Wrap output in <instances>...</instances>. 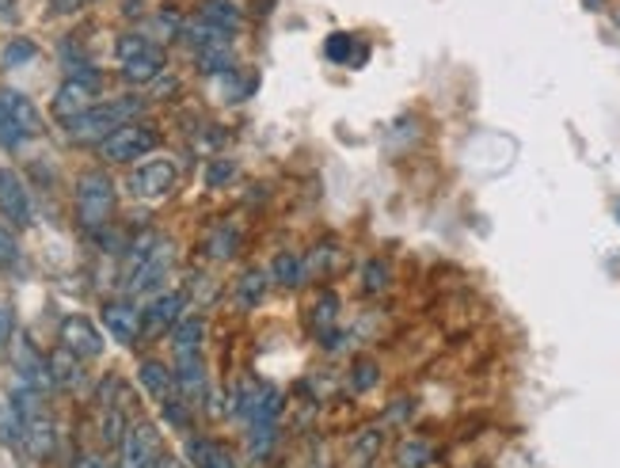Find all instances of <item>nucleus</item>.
<instances>
[{"instance_id":"41","label":"nucleus","mask_w":620,"mask_h":468,"mask_svg":"<svg viewBox=\"0 0 620 468\" xmlns=\"http://www.w3.org/2000/svg\"><path fill=\"white\" fill-rule=\"evenodd\" d=\"M617 221H620V199H617Z\"/></svg>"},{"instance_id":"31","label":"nucleus","mask_w":620,"mask_h":468,"mask_svg":"<svg viewBox=\"0 0 620 468\" xmlns=\"http://www.w3.org/2000/svg\"><path fill=\"white\" fill-rule=\"evenodd\" d=\"M28 134H23L20 126H16V119L4 111V103H0V149H8V153H20L23 145H28Z\"/></svg>"},{"instance_id":"33","label":"nucleus","mask_w":620,"mask_h":468,"mask_svg":"<svg viewBox=\"0 0 620 468\" xmlns=\"http://www.w3.org/2000/svg\"><path fill=\"white\" fill-rule=\"evenodd\" d=\"M236 180V161H225V156H217V161L206 164V187H225V183Z\"/></svg>"},{"instance_id":"29","label":"nucleus","mask_w":620,"mask_h":468,"mask_svg":"<svg viewBox=\"0 0 620 468\" xmlns=\"http://www.w3.org/2000/svg\"><path fill=\"white\" fill-rule=\"evenodd\" d=\"M380 381V366L374 358H354V366H350V374H347V385H350V393H374Z\"/></svg>"},{"instance_id":"35","label":"nucleus","mask_w":620,"mask_h":468,"mask_svg":"<svg viewBox=\"0 0 620 468\" xmlns=\"http://www.w3.org/2000/svg\"><path fill=\"white\" fill-rule=\"evenodd\" d=\"M244 77V69H228L225 73V92H228V100H247V95L255 92V77H247V81H241Z\"/></svg>"},{"instance_id":"21","label":"nucleus","mask_w":620,"mask_h":468,"mask_svg":"<svg viewBox=\"0 0 620 468\" xmlns=\"http://www.w3.org/2000/svg\"><path fill=\"white\" fill-rule=\"evenodd\" d=\"M156 408H161V423H164L167 430H172V435L187 438L191 430H194V415H199V411H194L180 393H172L167 400L156 404Z\"/></svg>"},{"instance_id":"1","label":"nucleus","mask_w":620,"mask_h":468,"mask_svg":"<svg viewBox=\"0 0 620 468\" xmlns=\"http://www.w3.org/2000/svg\"><path fill=\"white\" fill-rule=\"evenodd\" d=\"M172 267H175L172 241H164L156 233L138 236L126 248V263H122V289H126V297H138V294L156 297L167 286V278H172Z\"/></svg>"},{"instance_id":"42","label":"nucleus","mask_w":620,"mask_h":468,"mask_svg":"<svg viewBox=\"0 0 620 468\" xmlns=\"http://www.w3.org/2000/svg\"><path fill=\"white\" fill-rule=\"evenodd\" d=\"M313 468H327V465H313Z\"/></svg>"},{"instance_id":"39","label":"nucleus","mask_w":620,"mask_h":468,"mask_svg":"<svg viewBox=\"0 0 620 468\" xmlns=\"http://www.w3.org/2000/svg\"><path fill=\"white\" fill-rule=\"evenodd\" d=\"M77 4H84V0H54L58 12H69V8H77Z\"/></svg>"},{"instance_id":"4","label":"nucleus","mask_w":620,"mask_h":468,"mask_svg":"<svg viewBox=\"0 0 620 468\" xmlns=\"http://www.w3.org/2000/svg\"><path fill=\"white\" fill-rule=\"evenodd\" d=\"M282 411H286L282 388L260 381V377H244L233 388V396H228V419H241L244 427H252V423H278Z\"/></svg>"},{"instance_id":"24","label":"nucleus","mask_w":620,"mask_h":468,"mask_svg":"<svg viewBox=\"0 0 620 468\" xmlns=\"http://www.w3.org/2000/svg\"><path fill=\"white\" fill-rule=\"evenodd\" d=\"M50 377H54V388H84V362L58 347L50 355Z\"/></svg>"},{"instance_id":"34","label":"nucleus","mask_w":620,"mask_h":468,"mask_svg":"<svg viewBox=\"0 0 620 468\" xmlns=\"http://www.w3.org/2000/svg\"><path fill=\"white\" fill-rule=\"evenodd\" d=\"M362 286H366V294H380V289L388 286V263L385 260H369L366 275H362Z\"/></svg>"},{"instance_id":"26","label":"nucleus","mask_w":620,"mask_h":468,"mask_svg":"<svg viewBox=\"0 0 620 468\" xmlns=\"http://www.w3.org/2000/svg\"><path fill=\"white\" fill-rule=\"evenodd\" d=\"M434 461V446L427 438H404L396 446V468H427Z\"/></svg>"},{"instance_id":"40","label":"nucleus","mask_w":620,"mask_h":468,"mask_svg":"<svg viewBox=\"0 0 620 468\" xmlns=\"http://www.w3.org/2000/svg\"><path fill=\"white\" fill-rule=\"evenodd\" d=\"M12 16V0H0V20H8Z\"/></svg>"},{"instance_id":"16","label":"nucleus","mask_w":620,"mask_h":468,"mask_svg":"<svg viewBox=\"0 0 620 468\" xmlns=\"http://www.w3.org/2000/svg\"><path fill=\"white\" fill-rule=\"evenodd\" d=\"M194 23H202V28L225 34V39H233L236 31L244 28V16L241 8L233 4V0H202L199 12H194Z\"/></svg>"},{"instance_id":"14","label":"nucleus","mask_w":620,"mask_h":468,"mask_svg":"<svg viewBox=\"0 0 620 468\" xmlns=\"http://www.w3.org/2000/svg\"><path fill=\"white\" fill-rule=\"evenodd\" d=\"M12 362H16V377H20V385H28V388H34V393H42V396L54 393V377H50V355H42L39 347H31L28 335H20V339H16Z\"/></svg>"},{"instance_id":"37","label":"nucleus","mask_w":620,"mask_h":468,"mask_svg":"<svg viewBox=\"0 0 620 468\" xmlns=\"http://www.w3.org/2000/svg\"><path fill=\"white\" fill-rule=\"evenodd\" d=\"M12 339V313L8 308H0V343Z\"/></svg>"},{"instance_id":"27","label":"nucleus","mask_w":620,"mask_h":468,"mask_svg":"<svg viewBox=\"0 0 620 468\" xmlns=\"http://www.w3.org/2000/svg\"><path fill=\"white\" fill-rule=\"evenodd\" d=\"M335 324H339V297L327 289L313 308V328H316V335H321V343L327 339V335H335Z\"/></svg>"},{"instance_id":"2","label":"nucleus","mask_w":620,"mask_h":468,"mask_svg":"<svg viewBox=\"0 0 620 468\" xmlns=\"http://www.w3.org/2000/svg\"><path fill=\"white\" fill-rule=\"evenodd\" d=\"M73 210H77V225L88 236H100L111 225L114 210H119V187H114V180L103 167H88V172L77 175Z\"/></svg>"},{"instance_id":"10","label":"nucleus","mask_w":620,"mask_h":468,"mask_svg":"<svg viewBox=\"0 0 620 468\" xmlns=\"http://www.w3.org/2000/svg\"><path fill=\"white\" fill-rule=\"evenodd\" d=\"M58 343H61V350H69V355L81 358V362H95V358L103 355V350H108L100 324H95L92 316H84V313L61 316V324H58Z\"/></svg>"},{"instance_id":"30","label":"nucleus","mask_w":620,"mask_h":468,"mask_svg":"<svg viewBox=\"0 0 620 468\" xmlns=\"http://www.w3.org/2000/svg\"><path fill=\"white\" fill-rule=\"evenodd\" d=\"M23 267V252H20V241H16L12 228L0 221V271H20Z\"/></svg>"},{"instance_id":"19","label":"nucleus","mask_w":620,"mask_h":468,"mask_svg":"<svg viewBox=\"0 0 620 468\" xmlns=\"http://www.w3.org/2000/svg\"><path fill=\"white\" fill-rule=\"evenodd\" d=\"M241 252V228L228 225V221H221L206 233V241H202V255L214 263H228L233 255Z\"/></svg>"},{"instance_id":"20","label":"nucleus","mask_w":620,"mask_h":468,"mask_svg":"<svg viewBox=\"0 0 620 468\" xmlns=\"http://www.w3.org/2000/svg\"><path fill=\"white\" fill-rule=\"evenodd\" d=\"M380 449H385V427H362L358 435L350 438L347 468H374Z\"/></svg>"},{"instance_id":"6","label":"nucleus","mask_w":620,"mask_h":468,"mask_svg":"<svg viewBox=\"0 0 620 468\" xmlns=\"http://www.w3.org/2000/svg\"><path fill=\"white\" fill-rule=\"evenodd\" d=\"M175 187H180V161L175 156L153 153L145 161H138L126 175V191L138 202H164Z\"/></svg>"},{"instance_id":"9","label":"nucleus","mask_w":620,"mask_h":468,"mask_svg":"<svg viewBox=\"0 0 620 468\" xmlns=\"http://www.w3.org/2000/svg\"><path fill=\"white\" fill-rule=\"evenodd\" d=\"M0 221H4L8 228H31L34 225V199L28 191V183H23V175L16 172V167L0 164Z\"/></svg>"},{"instance_id":"32","label":"nucleus","mask_w":620,"mask_h":468,"mask_svg":"<svg viewBox=\"0 0 620 468\" xmlns=\"http://www.w3.org/2000/svg\"><path fill=\"white\" fill-rule=\"evenodd\" d=\"M34 54H39V47H34L31 39H12L4 50V69H16V65H28V61H34Z\"/></svg>"},{"instance_id":"12","label":"nucleus","mask_w":620,"mask_h":468,"mask_svg":"<svg viewBox=\"0 0 620 468\" xmlns=\"http://www.w3.org/2000/svg\"><path fill=\"white\" fill-rule=\"evenodd\" d=\"M100 324H103V332H108L111 339L119 343V347H134L141 335H145L141 308L134 305V297H114V302H103Z\"/></svg>"},{"instance_id":"23","label":"nucleus","mask_w":620,"mask_h":468,"mask_svg":"<svg viewBox=\"0 0 620 468\" xmlns=\"http://www.w3.org/2000/svg\"><path fill=\"white\" fill-rule=\"evenodd\" d=\"M267 275H271L274 286H282V289L301 286V282H308V275H305V255H297V252L274 255V263H271Z\"/></svg>"},{"instance_id":"28","label":"nucleus","mask_w":620,"mask_h":468,"mask_svg":"<svg viewBox=\"0 0 620 468\" xmlns=\"http://www.w3.org/2000/svg\"><path fill=\"white\" fill-rule=\"evenodd\" d=\"M354 47H358V39H350V34H332V39L324 42V58L327 61H339V65H354V61H366L369 50H358L354 54Z\"/></svg>"},{"instance_id":"5","label":"nucleus","mask_w":620,"mask_h":468,"mask_svg":"<svg viewBox=\"0 0 620 468\" xmlns=\"http://www.w3.org/2000/svg\"><path fill=\"white\" fill-rule=\"evenodd\" d=\"M156 145H161V130L153 126V122H126V126H119L111 138H103L100 145H95V153H100L103 164H122V167H134L138 161H145V156L156 153Z\"/></svg>"},{"instance_id":"8","label":"nucleus","mask_w":620,"mask_h":468,"mask_svg":"<svg viewBox=\"0 0 620 468\" xmlns=\"http://www.w3.org/2000/svg\"><path fill=\"white\" fill-rule=\"evenodd\" d=\"M164 454V430L153 419H134L114 449V468H153Z\"/></svg>"},{"instance_id":"38","label":"nucleus","mask_w":620,"mask_h":468,"mask_svg":"<svg viewBox=\"0 0 620 468\" xmlns=\"http://www.w3.org/2000/svg\"><path fill=\"white\" fill-rule=\"evenodd\" d=\"M407 419V400H396L393 411H385V423H404Z\"/></svg>"},{"instance_id":"22","label":"nucleus","mask_w":620,"mask_h":468,"mask_svg":"<svg viewBox=\"0 0 620 468\" xmlns=\"http://www.w3.org/2000/svg\"><path fill=\"white\" fill-rule=\"evenodd\" d=\"M267 286H271V275L263 267L244 271V275L236 278V286H233L236 305H241V308H260L263 297H267Z\"/></svg>"},{"instance_id":"36","label":"nucleus","mask_w":620,"mask_h":468,"mask_svg":"<svg viewBox=\"0 0 620 468\" xmlns=\"http://www.w3.org/2000/svg\"><path fill=\"white\" fill-rule=\"evenodd\" d=\"M69 468H114V461L108 454H100V449H77L69 457Z\"/></svg>"},{"instance_id":"13","label":"nucleus","mask_w":620,"mask_h":468,"mask_svg":"<svg viewBox=\"0 0 620 468\" xmlns=\"http://www.w3.org/2000/svg\"><path fill=\"white\" fill-rule=\"evenodd\" d=\"M187 289H161L145 308H141V324H145V335H167L175 324L187 316Z\"/></svg>"},{"instance_id":"17","label":"nucleus","mask_w":620,"mask_h":468,"mask_svg":"<svg viewBox=\"0 0 620 468\" xmlns=\"http://www.w3.org/2000/svg\"><path fill=\"white\" fill-rule=\"evenodd\" d=\"M138 385H141V393H145L153 404L167 400V396L175 393L172 366H167V362H161V358H141L138 362Z\"/></svg>"},{"instance_id":"15","label":"nucleus","mask_w":620,"mask_h":468,"mask_svg":"<svg viewBox=\"0 0 620 468\" xmlns=\"http://www.w3.org/2000/svg\"><path fill=\"white\" fill-rule=\"evenodd\" d=\"M282 446V427L278 423H252L244 427V465L247 468H263L274 461Z\"/></svg>"},{"instance_id":"18","label":"nucleus","mask_w":620,"mask_h":468,"mask_svg":"<svg viewBox=\"0 0 620 468\" xmlns=\"http://www.w3.org/2000/svg\"><path fill=\"white\" fill-rule=\"evenodd\" d=\"M0 103H4V111L12 114L16 126H20L28 138H39L42 134V114H39V108H34V103L23 92H16V88H4V92H0Z\"/></svg>"},{"instance_id":"3","label":"nucleus","mask_w":620,"mask_h":468,"mask_svg":"<svg viewBox=\"0 0 620 468\" xmlns=\"http://www.w3.org/2000/svg\"><path fill=\"white\" fill-rule=\"evenodd\" d=\"M141 111H145V100L141 95H119V100H100L95 108H88L81 119L65 122V134L73 141H84V145H100L103 138H111L119 126L126 122H138Z\"/></svg>"},{"instance_id":"7","label":"nucleus","mask_w":620,"mask_h":468,"mask_svg":"<svg viewBox=\"0 0 620 468\" xmlns=\"http://www.w3.org/2000/svg\"><path fill=\"white\" fill-rule=\"evenodd\" d=\"M164 50L156 47L153 39H145V34H126V39L119 42V65H122V81L134 84V88H145V84H156L164 77Z\"/></svg>"},{"instance_id":"25","label":"nucleus","mask_w":620,"mask_h":468,"mask_svg":"<svg viewBox=\"0 0 620 468\" xmlns=\"http://www.w3.org/2000/svg\"><path fill=\"white\" fill-rule=\"evenodd\" d=\"M167 339H172V355L175 350H202V343H206V316L187 313L172 332H167Z\"/></svg>"},{"instance_id":"11","label":"nucleus","mask_w":620,"mask_h":468,"mask_svg":"<svg viewBox=\"0 0 620 468\" xmlns=\"http://www.w3.org/2000/svg\"><path fill=\"white\" fill-rule=\"evenodd\" d=\"M180 457L187 461V468H244L241 454H236L225 438L206 435V430H191V435L183 438Z\"/></svg>"}]
</instances>
